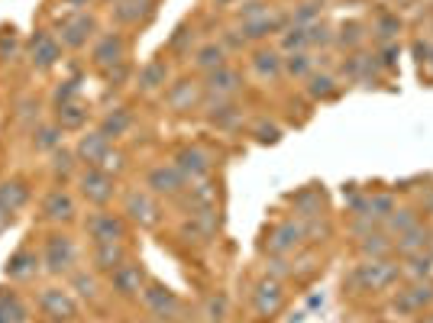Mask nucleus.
I'll list each match as a JSON object with an SVG mask.
<instances>
[{"instance_id":"36","label":"nucleus","mask_w":433,"mask_h":323,"mask_svg":"<svg viewBox=\"0 0 433 323\" xmlns=\"http://www.w3.org/2000/svg\"><path fill=\"white\" fill-rule=\"evenodd\" d=\"M285 72L291 74V78H311L314 74V58L307 52H291V56L285 58Z\"/></svg>"},{"instance_id":"7","label":"nucleus","mask_w":433,"mask_h":323,"mask_svg":"<svg viewBox=\"0 0 433 323\" xmlns=\"http://www.w3.org/2000/svg\"><path fill=\"white\" fill-rule=\"evenodd\" d=\"M185 188H188V178L175 168V162H171V165L159 162V165H152L149 175H146V191L155 194V197H171V201H175V197L185 194Z\"/></svg>"},{"instance_id":"49","label":"nucleus","mask_w":433,"mask_h":323,"mask_svg":"<svg viewBox=\"0 0 433 323\" xmlns=\"http://www.w3.org/2000/svg\"><path fill=\"white\" fill-rule=\"evenodd\" d=\"M395 56H398V46H388V49H385V56H382V62L391 68V65H395Z\"/></svg>"},{"instance_id":"26","label":"nucleus","mask_w":433,"mask_h":323,"mask_svg":"<svg viewBox=\"0 0 433 323\" xmlns=\"http://www.w3.org/2000/svg\"><path fill=\"white\" fill-rule=\"evenodd\" d=\"M226 65V49L220 42H204V46L194 52V68L204 74L216 72V68H223Z\"/></svg>"},{"instance_id":"15","label":"nucleus","mask_w":433,"mask_h":323,"mask_svg":"<svg viewBox=\"0 0 433 323\" xmlns=\"http://www.w3.org/2000/svg\"><path fill=\"white\" fill-rule=\"evenodd\" d=\"M39 265H42V256H39L36 249H29V246H19V249L7 258L3 275H7L10 281H33L36 272H39Z\"/></svg>"},{"instance_id":"44","label":"nucleus","mask_w":433,"mask_h":323,"mask_svg":"<svg viewBox=\"0 0 433 323\" xmlns=\"http://www.w3.org/2000/svg\"><path fill=\"white\" fill-rule=\"evenodd\" d=\"M278 136H282V129L275 126V123H259V126H255V139H259V142H278Z\"/></svg>"},{"instance_id":"17","label":"nucleus","mask_w":433,"mask_h":323,"mask_svg":"<svg viewBox=\"0 0 433 323\" xmlns=\"http://www.w3.org/2000/svg\"><path fill=\"white\" fill-rule=\"evenodd\" d=\"M201 97H204V84L188 81V78L175 81L169 91H165V101H169V107H171V110H178V113H188L191 107H198Z\"/></svg>"},{"instance_id":"52","label":"nucleus","mask_w":433,"mask_h":323,"mask_svg":"<svg viewBox=\"0 0 433 323\" xmlns=\"http://www.w3.org/2000/svg\"><path fill=\"white\" fill-rule=\"evenodd\" d=\"M0 323H10V320H7V317H3V314H0Z\"/></svg>"},{"instance_id":"31","label":"nucleus","mask_w":433,"mask_h":323,"mask_svg":"<svg viewBox=\"0 0 433 323\" xmlns=\"http://www.w3.org/2000/svg\"><path fill=\"white\" fill-rule=\"evenodd\" d=\"M253 68L262 78H278V74L285 72V58H282V52H275V49H259L253 56Z\"/></svg>"},{"instance_id":"4","label":"nucleus","mask_w":433,"mask_h":323,"mask_svg":"<svg viewBox=\"0 0 433 323\" xmlns=\"http://www.w3.org/2000/svg\"><path fill=\"white\" fill-rule=\"evenodd\" d=\"M94 33H97V19L91 13H85V10H75V13H68V17H62L56 23V36L65 49H85L94 39Z\"/></svg>"},{"instance_id":"53","label":"nucleus","mask_w":433,"mask_h":323,"mask_svg":"<svg viewBox=\"0 0 433 323\" xmlns=\"http://www.w3.org/2000/svg\"><path fill=\"white\" fill-rule=\"evenodd\" d=\"M216 3H233V0H216Z\"/></svg>"},{"instance_id":"33","label":"nucleus","mask_w":433,"mask_h":323,"mask_svg":"<svg viewBox=\"0 0 433 323\" xmlns=\"http://www.w3.org/2000/svg\"><path fill=\"white\" fill-rule=\"evenodd\" d=\"M427 236H430V230H424V226H411V230L401 233V240H398V249L405 252V256H417V252L427 246Z\"/></svg>"},{"instance_id":"10","label":"nucleus","mask_w":433,"mask_h":323,"mask_svg":"<svg viewBox=\"0 0 433 323\" xmlns=\"http://www.w3.org/2000/svg\"><path fill=\"white\" fill-rule=\"evenodd\" d=\"M39 210H42V220L46 223H71L78 217V201L75 194L65 191V188H52V191L42 197V204H39Z\"/></svg>"},{"instance_id":"39","label":"nucleus","mask_w":433,"mask_h":323,"mask_svg":"<svg viewBox=\"0 0 433 323\" xmlns=\"http://www.w3.org/2000/svg\"><path fill=\"white\" fill-rule=\"evenodd\" d=\"M188 42L194 46V26H178L175 36H171V52L185 56V52H188Z\"/></svg>"},{"instance_id":"9","label":"nucleus","mask_w":433,"mask_h":323,"mask_svg":"<svg viewBox=\"0 0 433 323\" xmlns=\"http://www.w3.org/2000/svg\"><path fill=\"white\" fill-rule=\"evenodd\" d=\"M39 310L52 323H68L78 317V301L65 288H42L39 291Z\"/></svg>"},{"instance_id":"1","label":"nucleus","mask_w":433,"mask_h":323,"mask_svg":"<svg viewBox=\"0 0 433 323\" xmlns=\"http://www.w3.org/2000/svg\"><path fill=\"white\" fill-rule=\"evenodd\" d=\"M75 156L78 162H85V165H94V168H104V172H120L123 168V156L113 149V142L101 133V129H94V133H85V136L78 139L75 146Z\"/></svg>"},{"instance_id":"45","label":"nucleus","mask_w":433,"mask_h":323,"mask_svg":"<svg viewBox=\"0 0 433 323\" xmlns=\"http://www.w3.org/2000/svg\"><path fill=\"white\" fill-rule=\"evenodd\" d=\"M13 49H17V33H13V26H10V29L3 26V29H0V58H7Z\"/></svg>"},{"instance_id":"20","label":"nucleus","mask_w":433,"mask_h":323,"mask_svg":"<svg viewBox=\"0 0 433 323\" xmlns=\"http://www.w3.org/2000/svg\"><path fill=\"white\" fill-rule=\"evenodd\" d=\"M285 23H288V19L269 7L265 13H259V17L243 19V29H239V33H243V39H262V36H269V33H285Z\"/></svg>"},{"instance_id":"22","label":"nucleus","mask_w":433,"mask_h":323,"mask_svg":"<svg viewBox=\"0 0 433 323\" xmlns=\"http://www.w3.org/2000/svg\"><path fill=\"white\" fill-rule=\"evenodd\" d=\"M29 201V185L23 178H10V181H0V210L13 217L19 207H26Z\"/></svg>"},{"instance_id":"46","label":"nucleus","mask_w":433,"mask_h":323,"mask_svg":"<svg viewBox=\"0 0 433 323\" xmlns=\"http://www.w3.org/2000/svg\"><path fill=\"white\" fill-rule=\"evenodd\" d=\"M337 39L343 46H356L359 39H362V26H359V23H349V26H343V33H339Z\"/></svg>"},{"instance_id":"48","label":"nucleus","mask_w":433,"mask_h":323,"mask_svg":"<svg viewBox=\"0 0 433 323\" xmlns=\"http://www.w3.org/2000/svg\"><path fill=\"white\" fill-rule=\"evenodd\" d=\"M378 29H382V36H385V39H391L398 29H401V19H398V17H385L382 23H378Z\"/></svg>"},{"instance_id":"11","label":"nucleus","mask_w":433,"mask_h":323,"mask_svg":"<svg viewBox=\"0 0 433 323\" xmlns=\"http://www.w3.org/2000/svg\"><path fill=\"white\" fill-rule=\"evenodd\" d=\"M139 297H142V304H146V310L152 317H159V320H171L181 310V297L171 288L159 285V281H149V285L142 288Z\"/></svg>"},{"instance_id":"16","label":"nucleus","mask_w":433,"mask_h":323,"mask_svg":"<svg viewBox=\"0 0 433 323\" xmlns=\"http://www.w3.org/2000/svg\"><path fill=\"white\" fill-rule=\"evenodd\" d=\"M33 65H36L39 72H49L52 65H58L62 58V42H58L56 33H46V29H39L36 36H33V52H29Z\"/></svg>"},{"instance_id":"51","label":"nucleus","mask_w":433,"mask_h":323,"mask_svg":"<svg viewBox=\"0 0 433 323\" xmlns=\"http://www.w3.org/2000/svg\"><path fill=\"white\" fill-rule=\"evenodd\" d=\"M7 220H10V217H7L3 210H0V230H3V223H7Z\"/></svg>"},{"instance_id":"14","label":"nucleus","mask_w":433,"mask_h":323,"mask_svg":"<svg viewBox=\"0 0 433 323\" xmlns=\"http://www.w3.org/2000/svg\"><path fill=\"white\" fill-rule=\"evenodd\" d=\"M243 88V74L223 65V68H216L204 78V97H216V101H230L236 91Z\"/></svg>"},{"instance_id":"50","label":"nucleus","mask_w":433,"mask_h":323,"mask_svg":"<svg viewBox=\"0 0 433 323\" xmlns=\"http://www.w3.org/2000/svg\"><path fill=\"white\" fill-rule=\"evenodd\" d=\"M71 7H87V0H68Z\"/></svg>"},{"instance_id":"34","label":"nucleus","mask_w":433,"mask_h":323,"mask_svg":"<svg viewBox=\"0 0 433 323\" xmlns=\"http://www.w3.org/2000/svg\"><path fill=\"white\" fill-rule=\"evenodd\" d=\"M239 120H243V113L236 110L233 103H226V101H216V113H210V123L220 129H236L239 126Z\"/></svg>"},{"instance_id":"29","label":"nucleus","mask_w":433,"mask_h":323,"mask_svg":"<svg viewBox=\"0 0 433 323\" xmlns=\"http://www.w3.org/2000/svg\"><path fill=\"white\" fill-rule=\"evenodd\" d=\"M255 307L262 310V314H272L282 307V285L275 281V278H265L262 285L255 288Z\"/></svg>"},{"instance_id":"43","label":"nucleus","mask_w":433,"mask_h":323,"mask_svg":"<svg viewBox=\"0 0 433 323\" xmlns=\"http://www.w3.org/2000/svg\"><path fill=\"white\" fill-rule=\"evenodd\" d=\"M307 39H311V46H330L333 42V36H330V29L323 23H311L307 26Z\"/></svg>"},{"instance_id":"27","label":"nucleus","mask_w":433,"mask_h":323,"mask_svg":"<svg viewBox=\"0 0 433 323\" xmlns=\"http://www.w3.org/2000/svg\"><path fill=\"white\" fill-rule=\"evenodd\" d=\"M87 117H91V110H87L81 101H71V103L56 107V123L62 126V133H65V129H81L87 123Z\"/></svg>"},{"instance_id":"18","label":"nucleus","mask_w":433,"mask_h":323,"mask_svg":"<svg viewBox=\"0 0 433 323\" xmlns=\"http://www.w3.org/2000/svg\"><path fill=\"white\" fill-rule=\"evenodd\" d=\"M126 258L130 256H126V246H123V242H101V246L91 249V268H94L97 275H110Z\"/></svg>"},{"instance_id":"30","label":"nucleus","mask_w":433,"mask_h":323,"mask_svg":"<svg viewBox=\"0 0 433 323\" xmlns=\"http://www.w3.org/2000/svg\"><path fill=\"white\" fill-rule=\"evenodd\" d=\"M62 146V126L58 123H39L33 129V149L36 152H56Z\"/></svg>"},{"instance_id":"8","label":"nucleus","mask_w":433,"mask_h":323,"mask_svg":"<svg viewBox=\"0 0 433 323\" xmlns=\"http://www.w3.org/2000/svg\"><path fill=\"white\" fill-rule=\"evenodd\" d=\"M123 213H126V220H133L136 226H159L162 220V210L159 204H155V194L149 191H126V197H123Z\"/></svg>"},{"instance_id":"21","label":"nucleus","mask_w":433,"mask_h":323,"mask_svg":"<svg viewBox=\"0 0 433 323\" xmlns=\"http://www.w3.org/2000/svg\"><path fill=\"white\" fill-rule=\"evenodd\" d=\"M171 78V68L165 58H152L149 65H142L139 78H136V88L142 94H155V91H165V84Z\"/></svg>"},{"instance_id":"2","label":"nucleus","mask_w":433,"mask_h":323,"mask_svg":"<svg viewBox=\"0 0 433 323\" xmlns=\"http://www.w3.org/2000/svg\"><path fill=\"white\" fill-rule=\"evenodd\" d=\"M78 242L68 233H49L42 242V268L49 275H71L78 268Z\"/></svg>"},{"instance_id":"5","label":"nucleus","mask_w":433,"mask_h":323,"mask_svg":"<svg viewBox=\"0 0 433 323\" xmlns=\"http://www.w3.org/2000/svg\"><path fill=\"white\" fill-rule=\"evenodd\" d=\"M85 233H87V240H91V246H101V242H123V236H126V217L101 207V210L87 213Z\"/></svg>"},{"instance_id":"41","label":"nucleus","mask_w":433,"mask_h":323,"mask_svg":"<svg viewBox=\"0 0 433 323\" xmlns=\"http://www.w3.org/2000/svg\"><path fill=\"white\" fill-rule=\"evenodd\" d=\"M204 314H207L210 323H223V317H226V297L223 295H214L207 301V310H204Z\"/></svg>"},{"instance_id":"32","label":"nucleus","mask_w":433,"mask_h":323,"mask_svg":"<svg viewBox=\"0 0 433 323\" xmlns=\"http://www.w3.org/2000/svg\"><path fill=\"white\" fill-rule=\"evenodd\" d=\"M75 162H78V156L71 152V149H62V146H58L56 152H52V162H49V168H52L56 181H65V178L75 175Z\"/></svg>"},{"instance_id":"6","label":"nucleus","mask_w":433,"mask_h":323,"mask_svg":"<svg viewBox=\"0 0 433 323\" xmlns=\"http://www.w3.org/2000/svg\"><path fill=\"white\" fill-rule=\"evenodd\" d=\"M126 52H130V46H126V36H123V33H104V36H97L94 46H91V65L107 74V72H113V68L126 65Z\"/></svg>"},{"instance_id":"38","label":"nucleus","mask_w":433,"mask_h":323,"mask_svg":"<svg viewBox=\"0 0 433 323\" xmlns=\"http://www.w3.org/2000/svg\"><path fill=\"white\" fill-rule=\"evenodd\" d=\"M78 91H81V88H78V81H62L56 91H52V107H62V103L78 101Z\"/></svg>"},{"instance_id":"37","label":"nucleus","mask_w":433,"mask_h":323,"mask_svg":"<svg viewBox=\"0 0 433 323\" xmlns=\"http://www.w3.org/2000/svg\"><path fill=\"white\" fill-rule=\"evenodd\" d=\"M307 94H311L314 101H323V97H333L337 94V81L330 78V74H311L307 78Z\"/></svg>"},{"instance_id":"3","label":"nucleus","mask_w":433,"mask_h":323,"mask_svg":"<svg viewBox=\"0 0 433 323\" xmlns=\"http://www.w3.org/2000/svg\"><path fill=\"white\" fill-rule=\"evenodd\" d=\"M75 185H78V194H81L87 204H94V207H107V204L117 197V178H113L110 172H104V168L85 165L75 175Z\"/></svg>"},{"instance_id":"25","label":"nucleus","mask_w":433,"mask_h":323,"mask_svg":"<svg viewBox=\"0 0 433 323\" xmlns=\"http://www.w3.org/2000/svg\"><path fill=\"white\" fill-rule=\"evenodd\" d=\"M398 275V268L391 262H368V265L359 268V281L362 285H372V288H385L391 285Z\"/></svg>"},{"instance_id":"40","label":"nucleus","mask_w":433,"mask_h":323,"mask_svg":"<svg viewBox=\"0 0 433 323\" xmlns=\"http://www.w3.org/2000/svg\"><path fill=\"white\" fill-rule=\"evenodd\" d=\"M385 223H388V230L405 233V230H411V226H414V213H411V210H395Z\"/></svg>"},{"instance_id":"42","label":"nucleus","mask_w":433,"mask_h":323,"mask_svg":"<svg viewBox=\"0 0 433 323\" xmlns=\"http://www.w3.org/2000/svg\"><path fill=\"white\" fill-rule=\"evenodd\" d=\"M388 249H391V242H388L382 233H378V236L368 233L366 242H362V252H368V256H382V252H388Z\"/></svg>"},{"instance_id":"35","label":"nucleus","mask_w":433,"mask_h":323,"mask_svg":"<svg viewBox=\"0 0 433 323\" xmlns=\"http://www.w3.org/2000/svg\"><path fill=\"white\" fill-rule=\"evenodd\" d=\"M311 46V39H307V26H288L282 33V49L291 56V52H304V49Z\"/></svg>"},{"instance_id":"12","label":"nucleus","mask_w":433,"mask_h":323,"mask_svg":"<svg viewBox=\"0 0 433 323\" xmlns=\"http://www.w3.org/2000/svg\"><path fill=\"white\" fill-rule=\"evenodd\" d=\"M146 285H149V281H146V268H142V262L126 258L117 272H110V288H113V295H120V297H139Z\"/></svg>"},{"instance_id":"23","label":"nucleus","mask_w":433,"mask_h":323,"mask_svg":"<svg viewBox=\"0 0 433 323\" xmlns=\"http://www.w3.org/2000/svg\"><path fill=\"white\" fill-rule=\"evenodd\" d=\"M130 126H133V113L126 110V107H113V110L104 113V120H101V133H104L110 142L113 139H120V136H126Z\"/></svg>"},{"instance_id":"24","label":"nucleus","mask_w":433,"mask_h":323,"mask_svg":"<svg viewBox=\"0 0 433 323\" xmlns=\"http://www.w3.org/2000/svg\"><path fill=\"white\" fill-rule=\"evenodd\" d=\"M68 285H71V291H75L78 297H85V301H94L97 295H101V278H97V272L91 268H75L71 275H68Z\"/></svg>"},{"instance_id":"47","label":"nucleus","mask_w":433,"mask_h":323,"mask_svg":"<svg viewBox=\"0 0 433 323\" xmlns=\"http://www.w3.org/2000/svg\"><path fill=\"white\" fill-rule=\"evenodd\" d=\"M407 272H411L414 278L427 275V272H430V258L421 256V252H417V256H411V268H407Z\"/></svg>"},{"instance_id":"13","label":"nucleus","mask_w":433,"mask_h":323,"mask_svg":"<svg viewBox=\"0 0 433 323\" xmlns=\"http://www.w3.org/2000/svg\"><path fill=\"white\" fill-rule=\"evenodd\" d=\"M175 168H178L181 175L188 178V181H201V178L210 172V165H214V158H210L207 149H201V146H185L175 152Z\"/></svg>"},{"instance_id":"19","label":"nucleus","mask_w":433,"mask_h":323,"mask_svg":"<svg viewBox=\"0 0 433 323\" xmlns=\"http://www.w3.org/2000/svg\"><path fill=\"white\" fill-rule=\"evenodd\" d=\"M110 10H113V19H117L120 26H139V23H146V19L152 17L155 0H117Z\"/></svg>"},{"instance_id":"54","label":"nucleus","mask_w":433,"mask_h":323,"mask_svg":"<svg viewBox=\"0 0 433 323\" xmlns=\"http://www.w3.org/2000/svg\"><path fill=\"white\" fill-rule=\"evenodd\" d=\"M430 65H433V58H430Z\"/></svg>"},{"instance_id":"28","label":"nucleus","mask_w":433,"mask_h":323,"mask_svg":"<svg viewBox=\"0 0 433 323\" xmlns=\"http://www.w3.org/2000/svg\"><path fill=\"white\" fill-rule=\"evenodd\" d=\"M301 240H304V226L301 223H294V220H288V223H282V226H275L272 252H291Z\"/></svg>"}]
</instances>
